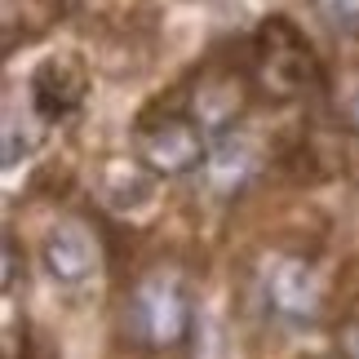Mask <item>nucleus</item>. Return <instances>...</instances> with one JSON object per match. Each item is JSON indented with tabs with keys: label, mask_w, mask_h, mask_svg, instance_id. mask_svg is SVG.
<instances>
[{
	"label": "nucleus",
	"mask_w": 359,
	"mask_h": 359,
	"mask_svg": "<svg viewBox=\"0 0 359 359\" xmlns=\"http://www.w3.org/2000/svg\"><path fill=\"white\" fill-rule=\"evenodd\" d=\"M120 324L137 351H151V355L177 351L191 337V324H196V302H191L187 275L173 262L147 266L124 293Z\"/></svg>",
	"instance_id": "nucleus-1"
},
{
	"label": "nucleus",
	"mask_w": 359,
	"mask_h": 359,
	"mask_svg": "<svg viewBox=\"0 0 359 359\" xmlns=\"http://www.w3.org/2000/svg\"><path fill=\"white\" fill-rule=\"evenodd\" d=\"M248 76H253V89L271 102H306L315 93H324V67L320 53L311 49L306 32L284 18V13H271L262 18V27L253 32V45H248Z\"/></svg>",
	"instance_id": "nucleus-2"
},
{
	"label": "nucleus",
	"mask_w": 359,
	"mask_h": 359,
	"mask_svg": "<svg viewBox=\"0 0 359 359\" xmlns=\"http://www.w3.org/2000/svg\"><path fill=\"white\" fill-rule=\"evenodd\" d=\"M209 133L187 107H147L133 120V160L151 177H187L209 164Z\"/></svg>",
	"instance_id": "nucleus-3"
},
{
	"label": "nucleus",
	"mask_w": 359,
	"mask_h": 359,
	"mask_svg": "<svg viewBox=\"0 0 359 359\" xmlns=\"http://www.w3.org/2000/svg\"><path fill=\"white\" fill-rule=\"evenodd\" d=\"M257 302L275 324L315 328L324 320V280L306 253H271L257 266Z\"/></svg>",
	"instance_id": "nucleus-4"
},
{
	"label": "nucleus",
	"mask_w": 359,
	"mask_h": 359,
	"mask_svg": "<svg viewBox=\"0 0 359 359\" xmlns=\"http://www.w3.org/2000/svg\"><path fill=\"white\" fill-rule=\"evenodd\" d=\"M248 89H253V76H248V62H222V58H213V62H204L196 80L187 85V111L196 116L204 124V133H209V142L213 137H222L231 129H240V111H244V102H248Z\"/></svg>",
	"instance_id": "nucleus-5"
},
{
	"label": "nucleus",
	"mask_w": 359,
	"mask_h": 359,
	"mask_svg": "<svg viewBox=\"0 0 359 359\" xmlns=\"http://www.w3.org/2000/svg\"><path fill=\"white\" fill-rule=\"evenodd\" d=\"M40 257H45V271L53 284L62 288H85L98 280L102 271V244L93 236V226L85 217H62L45 231V244H40Z\"/></svg>",
	"instance_id": "nucleus-6"
},
{
	"label": "nucleus",
	"mask_w": 359,
	"mask_h": 359,
	"mask_svg": "<svg viewBox=\"0 0 359 359\" xmlns=\"http://www.w3.org/2000/svg\"><path fill=\"white\" fill-rule=\"evenodd\" d=\"M27 98H32V111L40 120H62L85 107L89 98V76L85 67H80L76 58H67V53H53V58H45L32 72V80H27Z\"/></svg>",
	"instance_id": "nucleus-7"
},
{
	"label": "nucleus",
	"mask_w": 359,
	"mask_h": 359,
	"mask_svg": "<svg viewBox=\"0 0 359 359\" xmlns=\"http://www.w3.org/2000/svg\"><path fill=\"white\" fill-rule=\"evenodd\" d=\"M262 169V147H257V137L253 133H244V129H231L222 137H213V147H209V164H204V177H209V191L213 196H240V191L257 177Z\"/></svg>",
	"instance_id": "nucleus-8"
},
{
	"label": "nucleus",
	"mask_w": 359,
	"mask_h": 359,
	"mask_svg": "<svg viewBox=\"0 0 359 359\" xmlns=\"http://www.w3.org/2000/svg\"><path fill=\"white\" fill-rule=\"evenodd\" d=\"M311 9L337 40H359V0H311Z\"/></svg>",
	"instance_id": "nucleus-9"
},
{
	"label": "nucleus",
	"mask_w": 359,
	"mask_h": 359,
	"mask_svg": "<svg viewBox=\"0 0 359 359\" xmlns=\"http://www.w3.org/2000/svg\"><path fill=\"white\" fill-rule=\"evenodd\" d=\"M337 346H341V359H359V320H346V324H341Z\"/></svg>",
	"instance_id": "nucleus-10"
},
{
	"label": "nucleus",
	"mask_w": 359,
	"mask_h": 359,
	"mask_svg": "<svg viewBox=\"0 0 359 359\" xmlns=\"http://www.w3.org/2000/svg\"><path fill=\"white\" fill-rule=\"evenodd\" d=\"M341 124L359 133V80H355V85L346 89V98H341Z\"/></svg>",
	"instance_id": "nucleus-11"
}]
</instances>
